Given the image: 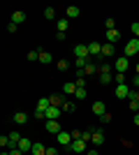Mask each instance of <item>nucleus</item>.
<instances>
[{"mask_svg":"<svg viewBox=\"0 0 139 155\" xmlns=\"http://www.w3.org/2000/svg\"><path fill=\"white\" fill-rule=\"evenodd\" d=\"M49 100H51V107H63V104H65V102H63V97H60V95H51V97H49Z\"/></svg>","mask_w":139,"mask_h":155,"instance_id":"23","label":"nucleus"},{"mask_svg":"<svg viewBox=\"0 0 139 155\" xmlns=\"http://www.w3.org/2000/svg\"><path fill=\"white\" fill-rule=\"evenodd\" d=\"M104 28H107V30H114V28H116V23H114V19H107V21H104Z\"/></svg>","mask_w":139,"mask_h":155,"instance_id":"30","label":"nucleus"},{"mask_svg":"<svg viewBox=\"0 0 139 155\" xmlns=\"http://www.w3.org/2000/svg\"><path fill=\"white\" fill-rule=\"evenodd\" d=\"M88 53H91V58H93V56H102V44L91 42V44H88Z\"/></svg>","mask_w":139,"mask_h":155,"instance_id":"12","label":"nucleus"},{"mask_svg":"<svg viewBox=\"0 0 139 155\" xmlns=\"http://www.w3.org/2000/svg\"><path fill=\"white\" fill-rule=\"evenodd\" d=\"M16 148H19V150H21V153H23V155H26V153H30V150H33V141L23 137V139H21V141L16 143Z\"/></svg>","mask_w":139,"mask_h":155,"instance_id":"6","label":"nucleus"},{"mask_svg":"<svg viewBox=\"0 0 139 155\" xmlns=\"http://www.w3.org/2000/svg\"><path fill=\"white\" fill-rule=\"evenodd\" d=\"M130 102H139V91H137V88L130 91Z\"/></svg>","mask_w":139,"mask_h":155,"instance_id":"29","label":"nucleus"},{"mask_svg":"<svg viewBox=\"0 0 139 155\" xmlns=\"http://www.w3.org/2000/svg\"><path fill=\"white\" fill-rule=\"evenodd\" d=\"M114 81H116V84H127V81H125V74H123V72H116V77H114Z\"/></svg>","mask_w":139,"mask_h":155,"instance_id":"26","label":"nucleus"},{"mask_svg":"<svg viewBox=\"0 0 139 155\" xmlns=\"http://www.w3.org/2000/svg\"><path fill=\"white\" fill-rule=\"evenodd\" d=\"M49 107H51V100H49V97H46V100H40V102H37V109H40V111H46Z\"/></svg>","mask_w":139,"mask_h":155,"instance_id":"22","label":"nucleus"},{"mask_svg":"<svg viewBox=\"0 0 139 155\" xmlns=\"http://www.w3.org/2000/svg\"><path fill=\"white\" fill-rule=\"evenodd\" d=\"M77 79H86V72H84V70H77Z\"/></svg>","mask_w":139,"mask_h":155,"instance_id":"43","label":"nucleus"},{"mask_svg":"<svg viewBox=\"0 0 139 155\" xmlns=\"http://www.w3.org/2000/svg\"><path fill=\"white\" fill-rule=\"evenodd\" d=\"M0 155H9V150H5V148H2V153H0Z\"/></svg>","mask_w":139,"mask_h":155,"instance_id":"47","label":"nucleus"},{"mask_svg":"<svg viewBox=\"0 0 139 155\" xmlns=\"http://www.w3.org/2000/svg\"><path fill=\"white\" fill-rule=\"evenodd\" d=\"M46 155H58V148H56V146H49V148H46Z\"/></svg>","mask_w":139,"mask_h":155,"instance_id":"36","label":"nucleus"},{"mask_svg":"<svg viewBox=\"0 0 139 155\" xmlns=\"http://www.w3.org/2000/svg\"><path fill=\"white\" fill-rule=\"evenodd\" d=\"M114 77H111V72H100V84H111Z\"/></svg>","mask_w":139,"mask_h":155,"instance_id":"19","label":"nucleus"},{"mask_svg":"<svg viewBox=\"0 0 139 155\" xmlns=\"http://www.w3.org/2000/svg\"><path fill=\"white\" fill-rule=\"evenodd\" d=\"M91 143H95V146H102L104 143V134H102V130H93V139H91Z\"/></svg>","mask_w":139,"mask_h":155,"instance_id":"9","label":"nucleus"},{"mask_svg":"<svg viewBox=\"0 0 139 155\" xmlns=\"http://www.w3.org/2000/svg\"><path fill=\"white\" fill-rule=\"evenodd\" d=\"M127 65H130V58H127V56H121V58H116V72H123V74H125Z\"/></svg>","mask_w":139,"mask_h":155,"instance_id":"8","label":"nucleus"},{"mask_svg":"<svg viewBox=\"0 0 139 155\" xmlns=\"http://www.w3.org/2000/svg\"><path fill=\"white\" fill-rule=\"evenodd\" d=\"M109 120H111V114H109V111H107V114H104V116H102V118H100V123H109Z\"/></svg>","mask_w":139,"mask_h":155,"instance_id":"38","label":"nucleus"},{"mask_svg":"<svg viewBox=\"0 0 139 155\" xmlns=\"http://www.w3.org/2000/svg\"><path fill=\"white\" fill-rule=\"evenodd\" d=\"M56 139H58V143H60V146H70V143L74 141L72 132H65V130H63L60 134H56Z\"/></svg>","mask_w":139,"mask_h":155,"instance_id":"3","label":"nucleus"},{"mask_svg":"<svg viewBox=\"0 0 139 155\" xmlns=\"http://www.w3.org/2000/svg\"><path fill=\"white\" fill-rule=\"evenodd\" d=\"M16 28H19L16 23H9V26H7V32H16Z\"/></svg>","mask_w":139,"mask_h":155,"instance_id":"41","label":"nucleus"},{"mask_svg":"<svg viewBox=\"0 0 139 155\" xmlns=\"http://www.w3.org/2000/svg\"><path fill=\"white\" fill-rule=\"evenodd\" d=\"M0 146H2V148H9V137H0Z\"/></svg>","mask_w":139,"mask_h":155,"instance_id":"31","label":"nucleus"},{"mask_svg":"<svg viewBox=\"0 0 139 155\" xmlns=\"http://www.w3.org/2000/svg\"><path fill=\"white\" fill-rule=\"evenodd\" d=\"M74 100H86V88H77V93H74Z\"/></svg>","mask_w":139,"mask_h":155,"instance_id":"27","label":"nucleus"},{"mask_svg":"<svg viewBox=\"0 0 139 155\" xmlns=\"http://www.w3.org/2000/svg\"><path fill=\"white\" fill-rule=\"evenodd\" d=\"M134 53H139V39L137 37H132L125 44V49H123V56H127V58H132Z\"/></svg>","mask_w":139,"mask_h":155,"instance_id":"1","label":"nucleus"},{"mask_svg":"<svg viewBox=\"0 0 139 155\" xmlns=\"http://www.w3.org/2000/svg\"><path fill=\"white\" fill-rule=\"evenodd\" d=\"M44 130L49 132V134H60V132H63V130H60V123H58V120H46Z\"/></svg>","mask_w":139,"mask_h":155,"instance_id":"5","label":"nucleus"},{"mask_svg":"<svg viewBox=\"0 0 139 155\" xmlns=\"http://www.w3.org/2000/svg\"><path fill=\"white\" fill-rule=\"evenodd\" d=\"M9 155H23V153H21L19 148H9Z\"/></svg>","mask_w":139,"mask_h":155,"instance_id":"44","label":"nucleus"},{"mask_svg":"<svg viewBox=\"0 0 139 155\" xmlns=\"http://www.w3.org/2000/svg\"><path fill=\"white\" fill-rule=\"evenodd\" d=\"M56 65H58V70H60V72H63V70H67V60H58Z\"/></svg>","mask_w":139,"mask_h":155,"instance_id":"34","label":"nucleus"},{"mask_svg":"<svg viewBox=\"0 0 139 155\" xmlns=\"http://www.w3.org/2000/svg\"><path fill=\"white\" fill-rule=\"evenodd\" d=\"M74 56H77V58H88V60H91L88 44H77V46H74Z\"/></svg>","mask_w":139,"mask_h":155,"instance_id":"4","label":"nucleus"},{"mask_svg":"<svg viewBox=\"0 0 139 155\" xmlns=\"http://www.w3.org/2000/svg\"><path fill=\"white\" fill-rule=\"evenodd\" d=\"M26 120H28V116L23 114V111H16V114H14V123L16 125H23Z\"/></svg>","mask_w":139,"mask_h":155,"instance_id":"17","label":"nucleus"},{"mask_svg":"<svg viewBox=\"0 0 139 155\" xmlns=\"http://www.w3.org/2000/svg\"><path fill=\"white\" fill-rule=\"evenodd\" d=\"M84 72H86V74H95V72H98V67H95V63H93V60H91V63H88L86 67H84Z\"/></svg>","mask_w":139,"mask_h":155,"instance_id":"25","label":"nucleus"},{"mask_svg":"<svg viewBox=\"0 0 139 155\" xmlns=\"http://www.w3.org/2000/svg\"><path fill=\"white\" fill-rule=\"evenodd\" d=\"M51 53H49V51H40V63L42 65H46V63H51Z\"/></svg>","mask_w":139,"mask_h":155,"instance_id":"21","label":"nucleus"},{"mask_svg":"<svg viewBox=\"0 0 139 155\" xmlns=\"http://www.w3.org/2000/svg\"><path fill=\"white\" fill-rule=\"evenodd\" d=\"M65 14H67V19H77V16H79V7L70 5V7L65 9Z\"/></svg>","mask_w":139,"mask_h":155,"instance_id":"16","label":"nucleus"},{"mask_svg":"<svg viewBox=\"0 0 139 155\" xmlns=\"http://www.w3.org/2000/svg\"><path fill=\"white\" fill-rule=\"evenodd\" d=\"M84 155H98V150H95V148H88V150H86Z\"/></svg>","mask_w":139,"mask_h":155,"instance_id":"45","label":"nucleus"},{"mask_svg":"<svg viewBox=\"0 0 139 155\" xmlns=\"http://www.w3.org/2000/svg\"><path fill=\"white\" fill-rule=\"evenodd\" d=\"M93 114H95L98 118H102V116L107 114V107H104L102 102H93Z\"/></svg>","mask_w":139,"mask_h":155,"instance_id":"11","label":"nucleus"},{"mask_svg":"<svg viewBox=\"0 0 139 155\" xmlns=\"http://www.w3.org/2000/svg\"><path fill=\"white\" fill-rule=\"evenodd\" d=\"M118 39H121V32L116 30V28H114V30H107V42H109V44L118 42Z\"/></svg>","mask_w":139,"mask_h":155,"instance_id":"14","label":"nucleus"},{"mask_svg":"<svg viewBox=\"0 0 139 155\" xmlns=\"http://www.w3.org/2000/svg\"><path fill=\"white\" fill-rule=\"evenodd\" d=\"M60 116V107H49L46 109V120H58Z\"/></svg>","mask_w":139,"mask_h":155,"instance_id":"10","label":"nucleus"},{"mask_svg":"<svg viewBox=\"0 0 139 155\" xmlns=\"http://www.w3.org/2000/svg\"><path fill=\"white\" fill-rule=\"evenodd\" d=\"M35 118H40V120H42V118H46V111H40V109H35Z\"/></svg>","mask_w":139,"mask_h":155,"instance_id":"35","label":"nucleus"},{"mask_svg":"<svg viewBox=\"0 0 139 155\" xmlns=\"http://www.w3.org/2000/svg\"><path fill=\"white\" fill-rule=\"evenodd\" d=\"M77 88H79V86L74 84V81H65V86H63V93H65V95H74V93H77Z\"/></svg>","mask_w":139,"mask_h":155,"instance_id":"13","label":"nucleus"},{"mask_svg":"<svg viewBox=\"0 0 139 155\" xmlns=\"http://www.w3.org/2000/svg\"><path fill=\"white\" fill-rule=\"evenodd\" d=\"M28 60H40V53H37V51H30V53H28Z\"/></svg>","mask_w":139,"mask_h":155,"instance_id":"33","label":"nucleus"},{"mask_svg":"<svg viewBox=\"0 0 139 155\" xmlns=\"http://www.w3.org/2000/svg\"><path fill=\"white\" fill-rule=\"evenodd\" d=\"M132 86H134V88L139 91V74H134V79H132Z\"/></svg>","mask_w":139,"mask_h":155,"instance_id":"42","label":"nucleus"},{"mask_svg":"<svg viewBox=\"0 0 139 155\" xmlns=\"http://www.w3.org/2000/svg\"><path fill=\"white\" fill-rule=\"evenodd\" d=\"M114 51H116V49H114V44H102V56H107V58H109V56H114Z\"/></svg>","mask_w":139,"mask_h":155,"instance_id":"20","label":"nucleus"},{"mask_svg":"<svg viewBox=\"0 0 139 155\" xmlns=\"http://www.w3.org/2000/svg\"><path fill=\"white\" fill-rule=\"evenodd\" d=\"M86 143H88V141H84V139H74V141L70 143L67 148L72 150V153H79V155H84V153L88 150V148H86Z\"/></svg>","mask_w":139,"mask_h":155,"instance_id":"2","label":"nucleus"},{"mask_svg":"<svg viewBox=\"0 0 139 155\" xmlns=\"http://www.w3.org/2000/svg\"><path fill=\"white\" fill-rule=\"evenodd\" d=\"M130 91H132V88H127V84L116 86V97H118V100H125V97H130Z\"/></svg>","mask_w":139,"mask_h":155,"instance_id":"7","label":"nucleus"},{"mask_svg":"<svg viewBox=\"0 0 139 155\" xmlns=\"http://www.w3.org/2000/svg\"><path fill=\"white\" fill-rule=\"evenodd\" d=\"M44 16H46V19H56V9H53V7H46V9H44Z\"/></svg>","mask_w":139,"mask_h":155,"instance_id":"28","label":"nucleus"},{"mask_svg":"<svg viewBox=\"0 0 139 155\" xmlns=\"http://www.w3.org/2000/svg\"><path fill=\"white\" fill-rule=\"evenodd\" d=\"M130 30H132V35L139 39V23H132V26H130Z\"/></svg>","mask_w":139,"mask_h":155,"instance_id":"32","label":"nucleus"},{"mask_svg":"<svg viewBox=\"0 0 139 155\" xmlns=\"http://www.w3.org/2000/svg\"><path fill=\"white\" fill-rule=\"evenodd\" d=\"M130 111H134V114H137V111H139V102H130Z\"/></svg>","mask_w":139,"mask_h":155,"instance_id":"39","label":"nucleus"},{"mask_svg":"<svg viewBox=\"0 0 139 155\" xmlns=\"http://www.w3.org/2000/svg\"><path fill=\"white\" fill-rule=\"evenodd\" d=\"M56 26H58V32H65V30H67V26H70V21H67V19H60Z\"/></svg>","mask_w":139,"mask_h":155,"instance_id":"24","label":"nucleus"},{"mask_svg":"<svg viewBox=\"0 0 139 155\" xmlns=\"http://www.w3.org/2000/svg\"><path fill=\"white\" fill-rule=\"evenodd\" d=\"M33 155H46V146H42V143H33V150H30Z\"/></svg>","mask_w":139,"mask_h":155,"instance_id":"18","label":"nucleus"},{"mask_svg":"<svg viewBox=\"0 0 139 155\" xmlns=\"http://www.w3.org/2000/svg\"><path fill=\"white\" fill-rule=\"evenodd\" d=\"M134 125H139V114H134Z\"/></svg>","mask_w":139,"mask_h":155,"instance_id":"46","label":"nucleus"},{"mask_svg":"<svg viewBox=\"0 0 139 155\" xmlns=\"http://www.w3.org/2000/svg\"><path fill=\"white\" fill-rule=\"evenodd\" d=\"M100 72H111V65H109V63H104L102 67H100Z\"/></svg>","mask_w":139,"mask_h":155,"instance_id":"40","label":"nucleus"},{"mask_svg":"<svg viewBox=\"0 0 139 155\" xmlns=\"http://www.w3.org/2000/svg\"><path fill=\"white\" fill-rule=\"evenodd\" d=\"M23 21H26V14L21 12V9H16V12L12 14V23H16V26H19V23H23Z\"/></svg>","mask_w":139,"mask_h":155,"instance_id":"15","label":"nucleus"},{"mask_svg":"<svg viewBox=\"0 0 139 155\" xmlns=\"http://www.w3.org/2000/svg\"><path fill=\"white\" fill-rule=\"evenodd\" d=\"M137 74H139V65H137Z\"/></svg>","mask_w":139,"mask_h":155,"instance_id":"48","label":"nucleus"},{"mask_svg":"<svg viewBox=\"0 0 139 155\" xmlns=\"http://www.w3.org/2000/svg\"><path fill=\"white\" fill-rule=\"evenodd\" d=\"M63 111H74V104L72 102H65V104H63Z\"/></svg>","mask_w":139,"mask_h":155,"instance_id":"37","label":"nucleus"}]
</instances>
